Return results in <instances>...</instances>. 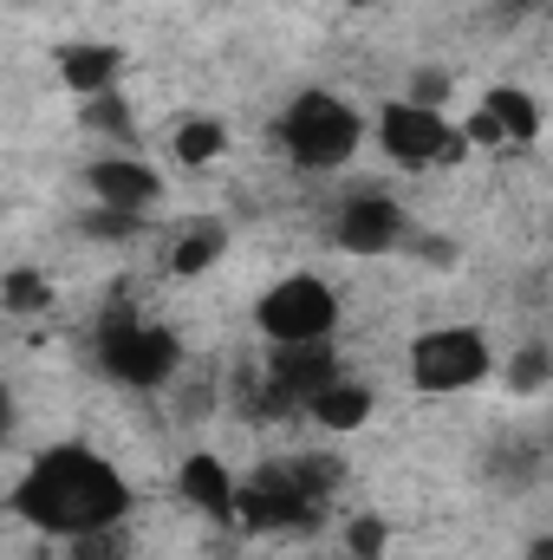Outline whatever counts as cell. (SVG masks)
<instances>
[{
  "instance_id": "20",
  "label": "cell",
  "mask_w": 553,
  "mask_h": 560,
  "mask_svg": "<svg viewBox=\"0 0 553 560\" xmlns=\"http://www.w3.org/2000/svg\"><path fill=\"white\" fill-rule=\"evenodd\" d=\"M345 548H352V560H385L391 528H385L378 515H352V522H345Z\"/></svg>"
},
{
  "instance_id": "6",
  "label": "cell",
  "mask_w": 553,
  "mask_h": 560,
  "mask_svg": "<svg viewBox=\"0 0 553 560\" xmlns=\"http://www.w3.org/2000/svg\"><path fill=\"white\" fill-rule=\"evenodd\" d=\"M255 326L268 332V346H319L339 326V293L319 275H286L261 293Z\"/></svg>"
},
{
  "instance_id": "1",
  "label": "cell",
  "mask_w": 553,
  "mask_h": 560,
  "mask_svg": "<svg viewBox=\"0 0 553 560\" xmlns=\"http://www.w3.org/2000/svg\"><path fill=\"white\" fill-rule=\"evenodd\" d=\"M13 515L46 528V535H105L131 515V482L111 456L85 450V443H59L46 456H33V469L13 489Z\"/></svg>"
},
{
  "instance_id": "15",
  "label": "cell",
  "mask_w": 553,
  "mask_h": 560,
  "mask_svg": "<svg viewBox=\"0 0 553 560\" xmlns=\"http://www.w3.org/2000/svg\"><path fill=\"white\" fill-rule=\"evenodd\" d=\"M222 248H228V235H222V222H189V229L176 235V248H169V275H176V280H196V275H209V268L222 261Z\"/></svg>"
},
{
  "instance_id": "2",
  "label": "cell",
  "mask_w": 553,
  "mask_h": 560,
  "mask_svg": "<svg viewBox=\"0 0 553 560\" xmlns=\"http://www.w3.org/2000/svg\"><path fill=\"white\" fill-rule=\"evenodd\" d=\"M274 138H280V150H286L293 163H306V170H339V163L358 156V143H365V118H358L352 98L299 92V98L280 112Z\"/></svg>"
},
{
  "instance_id": "10",
  "label": "cell",
  "mask_w": 553,
  "mask_h": 560,
  "mask_svg": "<svg viewBox=\"0 0 553 560\" xmlns=\"http://www.w3.org/2000/svg\"><path fill=\"white\" fill-rule=\"evenodd\" d=\"M456 131H462V143H534L541 138V105L521 85H495Z\"/></svg>"
},
{
  "instance_id": "11",
  "label": "cell",
  "mask_w": 553,
  "mask_h": 560,
  "mask_svg": "<svg viewBox=\"0 0 553 560\" xmlns=\"http://www.w3.org/2000/svg\"><path fill=\"white\" fill-rule=\"evenodd\" d=\"M176 489H183V502L189 509H202L209 522H235V469L215 456V450H189L183 456V469H176Z\"/></svg>"
},
{
  "instance_id": "22",
  "label": "cell",
  "mask_w": 553,
  "mask_h": 560,
  "mask_svg": "<svg viewBox=\"0 0 553 560\" xmlns=\"http://www.w3.org/2000/svg\"><path fill=\"white\" fill-rule=\"evenodd\" d=\"M449 72H436V66H423V79L411 85V105H430V112H443V98H449Z\"/></svg>"
},
{
  "instance_id": "14",
  "label": "cell",
  "mask_w": 553,
  "mask_h": 560,
  "mask_svg": "<svg viewBox=\"0 0 553 560\" xmlns=\"http://www.w3.org/2000/svg\"><path fill=\"white\" fill-rule=\"evenodd\" d=\"M378 411V398H372V385H352L345 372L332 378V385H319L313 398H306V418L319 423L326 436H352V430H365Z\"/></svg>"
},
{
  "instance_id": "13",
  "label": "cell",
  "mask_w": 553,
  "mask_h": 560,
  "mask_svg": "<svg viewBox=\"0 0 553 560\" xmlns=\"http://www.w3.org/2000/svg\"><path fill=\"white\" fill-rule=\"evenodd\" d=\"M59 79H66V92H72V98L118 92V79H125V46H105V39L66 46V52H59Z\"/></svg>"
},
{
  "instance_id": "18",
  "label": "cell",
  "mask_w": 553,
  "mask_h": 560,
  "mask_svg": "<svg viewBox=\"0 0 553 560\" xmlns=\"http://www.w3.org/2000/svg\"><path fill=\"white\" fill-rule=\"evenodd\" d=\"M79 125H85V131H98V138H125V131H131V105H125V92L79 98Z\"/></svg>"
},
{
  "instance_id": "3",
  "label": "cell",
  "mask_w": 553,
  "mask_h": 560,
  "mask_svg": "<svg viewBox=\"0 0 553 560\" xmlns=\"http://www.w3.org/2000/svg\"><path fill=\"white\" fill-rule=\"evenodd\" d=\"M332 476H339L332 463H274V469H261L255 482L235 489V522L261 528V535L268 528H306L319 515Z\"/></svg>"
},
{
  "instance_id": "5",
  "label": "cell",
  "mask_w": 553,
  "mask_h": 560,
  "mask_svg": "<svg viewBox=\"0 0 553 560\" xmlns=\"http://www.w3.org/2000/svg\"><path fill=\"white\" fill-rule=\"evenodd\" d=\"M489 372H495V352L475 326H430V332L411 339V385L430 392V398L475 392Z\"/></svg>"
},
{
  "instance_id": "16",
  "label": "cell",
  "mask_w": 553,
  "mask_h": 560,
  "mask_svg": "<svg viewBox=\"0 0 553 560\" xmlns=\"http://www.w3.org/2000/svg\"><path fill=\"white\" fill-rule=\"evenodd\" d=\"M0 306H7L13 319H33V313L52 306V280L39 275V268H7V275H0Z\"/></svg>"
},
{
  "instance_id": "8",
  "label": "cell",
  "mask_w": 553,
  "mask_h": 560,
  "mask_svg": "<svg viewBox=\"0 0 553 560\" xmlns=\"http://www.w3.org/2000/svg\"><path fill=\"white\" fill-rule=\"evenodd\" d=\"M404 242H411V215L391 196H358V202H345L332 215V248H345L358 261H378V255H391Z\"/></svg>"
},
{
  "instance_id": "19",
  "label": "cell",
  "mask_w": 553,
  "mask_h": 560,
  "mask_svg": "<svg viewBox=\"0 0 553 560\" xmlns=\"http://www.w3.org/2000/svg\"><path fill=\"white\" fill-rule=\"evenodd\" d=\"M548 378H553V359L541 346H521V352L508 359V392H515V398H541Z\"/></svg>"
},
{
  "instance_id": "21",
  "label": "cell",
  "mask_w": 553,
  "mask_h": 560,
  "mask_svg": "<svg viewBox=\"0 0 553 560\" xmlns=\"http://www.w3.org/2000/svg\"><path fill=\"white\" fill-rule=\"evenodd\" d=\"M72 555H79V560H131V555H125V541H118V528H105V535H79V541H72Z\"/></svg>"
},
{
  "instance_id": "4",
  "label": "cell",
  "mask_w": 553,
  "mask_h": 560,
  "mask_svg": "<svg viewBox=\"0 0 553 560\" xmlns=\"http://www.w3.org/2000/svg\"><path fill=\"white\" fill-rule=\"evenodd\" d=\"M98 372L131 385V392H163L183 372V339L156 319H105L98 332Z\"/></svg>"
},
{
  "instance_id": "9",
  "label": "cell",
  "mask_w": 553,
  "mask_h": 560,
  "mask_svg": "<svg viewBox=\"0 0 553 560\" xmlns=\"http://www.w3.org/2000/svg\"><path fill=\"white\" fill-rule=\"evenodd\" d=\"M85 189H92V202L111 209V215H143V209L163 202V176H156V163H143V156H98V163L85 170Z\"/></svg>"
},
{
  "instance_id": "17",
  "label": "cell",
  "mask_w": 553,
  "mask_h": 560,
  "mask_svg": "<svg viewBox=\"0 0 553 560\" xmlns=\"http://www.w3.org/2000/svg\"><path fill=\"white\" fill-rule=\"evenodd\" d=\"M169 150H176V163H189V170H196V163H215V156L228 150V125H222V118H183V131H176Z\"/></svg>"
},
{
  "instance_id": "23",
  "label": "cell",
  "mask_w": 553,
  "mask_h": 560,
  "mask_svg": "<svg viewBox=\"0 0 553 560\" xmlns=\"http://www.w3.org/2000/svg\"><path fill=\"white\" fill-rule=\"evenodd\" d=\"M13 436V398H7V385H0V443Z\"/></svg>"
},
{
  "instance_id": "12",
  "label": "cell",
  "mask_w": 553,
  "mask_h": 560,
  "mask_svg": "<svg viewBox=\"0 0 553 560\" xmlns=\"http://www.w3.org/2000/svg\"><path fill=\"white\" fill-rule=\"evenodd\" d=\"M332 378H339L332 339H319V346H274V405H306Z\"/></svg>"
},
{
  "instance_id": "7",
  "label": "cell",
  "mask_w": 553,
  "mask_h": 560,
  "mask_svg": "<svg viewBox=\"0 0 553 560\" xmlns=\"http://www.w3.org/2000/svg\"><path fill=\"white\" fill-rule=\"evenodd\" d=\"M378 143H385L398 163H411V170L456 163V156L469 150L462 131L449 125V112H430V105H411V98H391V105L378 112Z\"/></svg>"
},
{
  "instance_id": "24",
  "label": "cell",
  "mask_w": 553,
  "mask_h": 560,
  "mask_svg": "<svg viewBox=\"0 0 553 560\" xmlns=\"http://www.w3.org/2000/svg\"><path fill=\"white\" fill-rule=\"evenodd\" d=\"M528 560H553V541H548V535H541V541L528 548Z\"/></svg>"
}]
</instances>
